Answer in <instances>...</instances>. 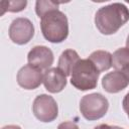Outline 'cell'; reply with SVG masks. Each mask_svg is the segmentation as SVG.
<instances>
[{
  "label": "cell",
  "instance_id": "6da1fadb",
  "mask_svg": "<svg viewBox=\"0 0 129 129\" xmlns=\"http://www.w3.org/2000/svg\"><path fill=\"white\" fill-rule=\"evenodd\" d=\"M129 20V10L122 3H112L101 7L95 15V24L102 34L117 32Z\"/></svg>",
  "mask_w": 129,
  "mask_h": 129
},
{
  "label": "cell",
  "instance_id": "7a4b0ae2",
  "mask_svg": "<svg viewBox=\"0 0 129 129\" xmlns=\"http://www.w3.org/2000/svg\"><path fill=\"white\" fill-rule=\"evenodd\" d=\"M40 28L46 40L53 43L62 42L69 34L68 18L58 9L49 11L41 17Z\"/></svg>",
  "mask_w": 129,
  "mask_h": 129
},
{
  "label": "cell",
  "instance_id": "3957f363",
  "mask_svg": "<svg viewBox=\"0 0 129 129\" xmlns=\"http://www.w3.org/2000/svg\"><path fill=\"white\" fill-rule=\"evenodd\" d=\"M99 75L100 72L89 58L80 59L71 73V84L81 91L93 90L97 87Z\"/></svg>",
  "mask_w": 129,
  "mask_h": 129
},
{
  "label": "cell",
  "instance_id": "277c9868",
  "mask_svg": "<svg viewBox=\"0 0 129 129\" xmlns=\"http://www.w3.org/2000/svg\"><path fill=\"white\" fill-rule=\"evenodd\" d=\"M109 108L108 100L99 93L84 96L80 102V111L89 121L98 120L105 116Z\"/></svg>",
  "mask_w": 129,
  "mask_h": 129
},
{
  "label": "cell",
  "instance_id": "5b68a950",
  "mask_svg": "<svg viewBox=\"0 0 129 129\" xmlns=\"http://www.w3.org/2000/svg\"><path fill=\"white\" fill-rule=\"evenodd\" d=\"M34 116L41 122H51L58 115V107L55 100L45 94L37 96L32 104Z\"/></svg>",
  "mask_w": 129,
  "mask_h": 129
},
{
  "label": "cell",
  "instance_id": "8992f818",
  "mask_svg": "<svg viewBox=\"0 0 129 129\" xmlns=\"http://www.w3.org/2000/svg\"><path fill=\"white\" fill-rule=\"evenodd\" d=\"M34 35L32 22L24 17L14 19L9 27V37L16 44H25L30 41Z\"/></svg>",
  "mask_w": 129,
  "mask_h": 129
},
{
  "label": "cell",
  "instance_id": "52a82bcc",
  "mask_svg": "<svg viewBox=\"0 0 129 129\" xmlns=\"http://www.w3.org/2000/svg\"><path fill=\"white\" fill-rule=\"evenodd\" d=\"M17 83L25 90H34L43 83V74L40 69L28 63L18 71Z\"/></svg>",
  "mask_w": 129,
  "mask_h": 129
},
{
  "label": "cell",
  "instance_id": "ba28073f",
  "mask_svg": "<svg viewBox=\"0 0 129 129\" xmlns=\"http://www.w3.org/2000/svg\"><path fill=\"white\" fill-rule=\"evenodd\" d=\"M27 59L29 64L42 70H48L53 63L52 51L44 45H36L28 52Z\"/></svg>",
  "mask_w": 129,
  "mask_h": 129
},
{
  "label": "cell",
  "instance_id": "9c48e42d",
  "mask_svg": "<svg viewBox=\"0 0 129 129\" xmlns=\"http://www.w3.org/2000/svg\"><path fill=\"white\" fill-rule=\"evenodd\" d=\"M43 85L48 92L59 93L67 85V76L58 68L48 69L43 74Z\"/></svg>",
  "mask_w": 129,
  "mask_h": 129
},
{
  "label": "cell",
  "instance_id": "30bf717a",
  "mask_svg": "<svg viewBox=\"0 0 129 129\" xmlns=\"http://www.w3.org/2000/svg\"><path fill=\"white\" fill-rule=\"evenodd\" d=\"M128 84L129 80L127 79V77L119 71L108 73L102 79V86L104 90L111 94L121 92L128 86Z\"/></svg>",
  "mask_w": 129,
  "mask_h": 129
},
{
  "label": "cell",
  "instance_id": "8fae6325",
  "mask_svg": "<svg viewBox=\"0 0 129 129\" xmlns=\"http://www.w3.org/2000/svg\"><path fill=\"white\" fill-rule=\"evenodd\" d=\"M112 66L123 73L126 77L129 76V48L121 47L118 48L112 54Z\"/></svg>",
  "mask_w": 129,
  "mask_h": 129
},
{
  "label": "cell",
  "instance_id": "7c38bea8",
  "mask_svg": "<svg viewBox=\"0 0 129 129\" xmlns=\"http://www.w3.org/2000/svg\"><path fill=\"white\" fill-rule=\"evenodd\" d=\"M80 60L79 54L77 53L76 50L74 49H67L64 50L58 59V69L66 75V76H70L73 68L75 67V64Z\"/></svg>",
  "mask_w": 129,
  "mask_h": 129
},
{
  "label": "cell",
  "instance_id": "4fadbf2b",
  "mask_svg": "<svg viewBox=\"0 0 129 129\" xmlns=\"http://www.w3.org/2000/svg\"><path fill=\"white\" fill-rule=\"evenodd\" d=\"M89 59L99 72L109 70L112 67V54L106 50H96L92 52L89 56Z\"/></svg>",
  "mask_w": 129,
  "mask_h": 129
},
{
  "label": "cell",
  "instance_id": "5bb4252c",
  "mask_svg": "<svg viewBox=\"0 0 129 129\" xmlns=\"http://www.w3.org/2000/svg\"><path fill=\"white\" fill-rule=\"evenodd\" d=\"M59 4H60V2H54V1H43V0L36 1L35 12L41 18L47 12L52 11V10H57Z\"/></svg>",
  "mask_w": 129,
  "mask_h": 129
},
{
  "label": "cell",
  "instance_id": "9a60e30c",
  "mask_svg": "<svg viewBox=\"0 0 129 129\" xmlns=\"http://www.w3.org/2000/svg\"><path fill=\"white\" fill-rule=\"evenodd\" d=\"M27 5V1H1L0 7H1V13L0 15H3L5 11L10 12H19L22 11Z\"/></svg>",
  "mask_w": 129,
  "mask_h": 129
},
{
  "label": "cell",
  "instance_id": "2e32d148",
  "mask_svg": "<svg viewBox=\"0 0 129 129\" xmlns=\"http://www.w3.org/2000/svg\"><path fill=\"white\" fill-rule=\"evenodd\" d=\"M57 129H79V126L71 121H67V122H62L58 125Z\"/></svg>",
  "mask_w": 129,
  "mask_h": 129
},
{
  "label": "cell",
  "instance_id": "e0dca14e",
  "mask_svg": "<svg viewBox=\"0 0 129 129\" xmlns=\"http://www.w3.org/2000/svg\"><path fill=\"white\" fill-rule=\"evenodd\" d=\"M122 105H123V109H124L125 113L127 114V116L129 118V92L125 95V97L123 99V102H122Z\"/></svg>",
  "mask_w": 129,
  "mask_h": 129
},
{
  "label": "cell",
  "instance_id": "ac0fdd59",
  "mask_svg": "<svg viewBox=\"0 0 129 129\" xmlns=\"http://www.w3.org/2000/svg\"><path fill=\"white\" fill-rule=\"evenodd\" d=\"M94 129H123V128L118 127V126H110V125H107V124H101V125L95 127Z\"/></svg>",
  "mask_w": 129,
  "mask_h": 129
},
{
  "label": "cell",
  "instance_id": "d6986e66",
  "mask_svg": "<svg viewBox=\"0 0 129 129\" xmlns=\"http://www.w3.org/2000/svg\"><path fill=\"white\" fill-rule=\"evenodd\" d=\"M2 129H21V128L17 125H7V126L2 127Z\"/></svg>",
  "mask_w": 129,
  "mask_h": 129
},
{
  "label": "cell",
  "instance_id": "ffe728a7",
  "mask_svg": "<svg viewBox=\"0 0 129 129\" xmlns=\"http://www.w3.org/2000/svg\"><path fill=\"white\" fill-rule=\"evenodd\" d=\"M126 45H127V48H129V35H128L127 40H126Z\"/></svg>",
  "mask_w": 129,
  "mask_h": 129
}]
</instances>
